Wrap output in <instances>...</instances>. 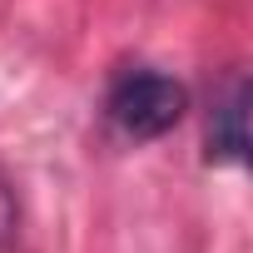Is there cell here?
Returning <instances> with one entry per match:
<instances>
[{
  "label": "cell",
  "mask_w": 253,
  "mask_h": 253,
  "mask_svg": "<svg viewBox=\"0 0 253 253\" xmlns=\"http://www.w3.org/2000/svg\"><path fill=\"white\" fill-rule=\"evenodd\" d=\"M104 109H109V124L124 139H159L184 119L189 89L179 80L159 75V70H129V75L114 80Z\"/></svg>",
  "instance_id": "obj_1"
},
{
  "label": "cell",
  "mask_w": 253,
  "mask_h": 253,
  "mask_svg": "<svg viewBox=\"0 0 253 253\" xmlns=\"http://www.w3.org/2000/svg\"><path fill=\"white\" fill-rule=\"evenodd\" d=\"M248 154V84L233 80L228 99L209 119V159L213 164H243Z\"/></svg>",
  "instance_id": "obj_2"
}]
</instances>
